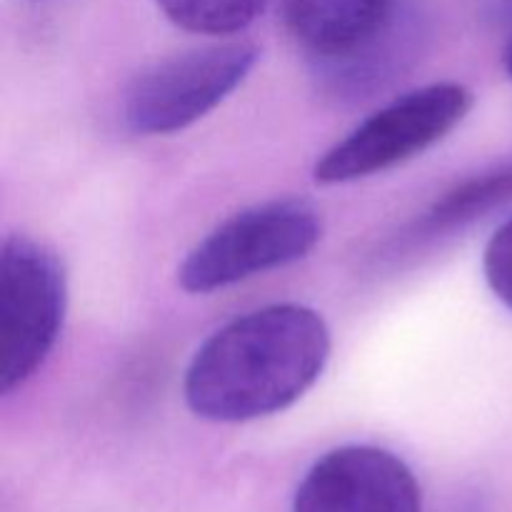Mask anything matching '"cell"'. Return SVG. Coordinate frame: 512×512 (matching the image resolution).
I'll use <instances>...</instances> for the list:
<instances>
[{
	"mask_svg": "<svg viewBox=\"0 0 512 512\" xmlns=\"http://www.w3.org/2000/svg\"><path fill=\"white\" fill-rule=\"evenodd\" d=\"M483 270L490 290L512 310V218L505 220L490 238Z\"/></svg>",
	"mask_w": 512,
	"mask_h": 512,
	"instance_id": "obj_10",
	"label": "cell"
},
{
	"mask_svg": "<svg viewBox=\"0 0 512 512\" xmlns=\"http://www.w3.org/2000/svg\"><path fill=\"white\" fill-rule=\"evenodd\" d=\"M258 63L248 40L190 50L145 70L125 93L123 120L138 135H170L218 108Z\"/></svg>",
	"mask_w": 512,
	"mask_h": 512,
	"instance_id": "obj_6",
	"label": "cell"
},
{
	"mask_svg": "<svg viewBox=\"0 0 512 512\" xmlns=\"http://www.w3.org/2000/svg\"><path fill=\"white\" fill-rule=\"evenodd\" d=\"M165 18L200 35H233L248 28L268 0H155Z\"/></svg>",
	"mask_w": 512,
	"mask_h": 512,
	"instance_id": "obj_9",
	"label": "cell"
},
{
	"mask_svg": "<svg viewBox=\"0 0 512 512\" xmlns=\"http://www.w3.org/2000/svg\"><path fill=\"white\" fill-rule=\"evenodd\" d=\"M293 512H423V490L390 450L343 445L305 473Z\"/></svg>",
	"mask_w": 512,
	"mask_h": 512,
	"instance_id": "obj_7",
	"label": "cell"
},
{
	"mask_svg": "<svg viewBox=\"0 0 512 512\" xmlns=\"http://www.w3.org/2000/svg\"><path fill=\"white\" fill-rule=\"evenodd\" d=\"M288 33L340 93L388 75L418 33L413 0H283Z\"/></svg>",
	"mask_w": 512,
	"mask_h": 512,
	"instance_id": "obj_2",
	"label": "cell"
},
{
	"mask_svg": "<svg viewBox=\"0 0 512 512\" xmlns=\"http://www.w3.org/2000/svg\"><path fill=\"white\" fill-rule=\"evenodd\" d=\"M505 70H508V75L512 78V38H510L508 48H505Z\"/></svg>",
	"mask_w": 512,
	"mask_h": 512,
	"instance_id": "obj_11",
	"label": "cell"
},
{
	"mask_svg": "<svg viewBox=\"0 0 512 512\" xmlns=\"http://www.w3.org/2000/svg\"><path fill=\"white\" fill-rule=\"evenodd\" d=\"M323 238L318 210L298 198L250 205L205 235L178 270L185 293L205 295L285 268L315 250Z\"/></svg>",
	"mask_w": 512,
	"mask_h": 512,
	"instance_id": "obj_3",
	"label": "cell"
},
{
	"mask_svg": "<svg viewBox=\"0 0 512 512\" xmlns=\"http://www.w3.org/2000/svg\"><path fill=\"white\" fill-rule=\"evenodd\" d=\"M68 283L48 245L25 235L0 250V390L10 395L45 363L63 330Z\"/></svg>",
	"mask_w": 512,
	"mask_h": 512,
	"instance_id": "obj_5",
	"label": "cell"
},
{
	"mask_svg": "<svg viewBox=\"0 0 512 512\" xmlns=\"http://www.w3.org/2000/svg\"><path fill=\"white\" fill-rule=\"evenodd\" d=\"M512 200V163L498 165L485 173L473 175L463 180L455 188H450L443 198L433 203V208L425 213L418 228L413 230L415 240L440 238L450 230L465 228L478 218L488 215L490 210Z\"/></svg>",
	"mask_w": 512,
	"mask_h": 512,
	"instance_id": "obj_8",
	"label": "cell"
},
{
	"mask_svg": "<svg viewBox=\"0 0 512 512\" xmlns=\"http://www.w3.org/2000/svg\"><path fill=\"white\" fill-rule=\"evenodd\" d=\"M475 95L460 83L415 88L375 110L315 163L320 185H345L408 163L458 128Z\"/></svg>",
	"mask_w": 512,
	"mask_h": 512,
	"instance_id": "obj_4",
	"label": "cell"
},
{
	"mask_svg": "<svg viewBox=\"0 0 512 512\" xmlns=\"http://www.w3.org/2000/svg\"><path fill=\"white\" fill-rule=\"evenodd\" d=\"M330 330L295 303L265 305L215 330L185 373V403L210 423H248L298 403L323 375Z\"/></svg>",
	"mask_w": 512,
	"mask_h": 512,
	"instance_id": "obj_1",
	"label": "cell"
}]
</instances>
